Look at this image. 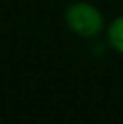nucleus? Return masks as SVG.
I'll list each match as a JSON object with an SVG mask.
<instances>
[{
    "mask_svg": "<svg viewBox=\"0 0 123 124\" xmlns=\"http://www.w3.org/2000/svg\"><path fill=\"white\" fill-rule=\"evenodd\" d=\"M65 22L80 36H92L101 29V15L96 7L85 2H78L67 9Z\"/></svg>",
    "mask_w": 123,
    "mask_h": 124,
    "instance_id": "1",
    "label": "nucleus"
},
{
    "mask_svg": "<svg viewBox=\"0 0 123 124\" xmlns=\"http://www.w3.org/2000/svg\"><path fill=\"white\" fill-rule=\"evenodd\" d=\"M109 40L114 45V49L123 52V16L114 20V23L111 25V29H109Z\"/></svg>",
    "mask_w": 123,
    "mask_h": 124,
    "instance_id": "2",
    "label": "nucleus"
}]
</instances>
